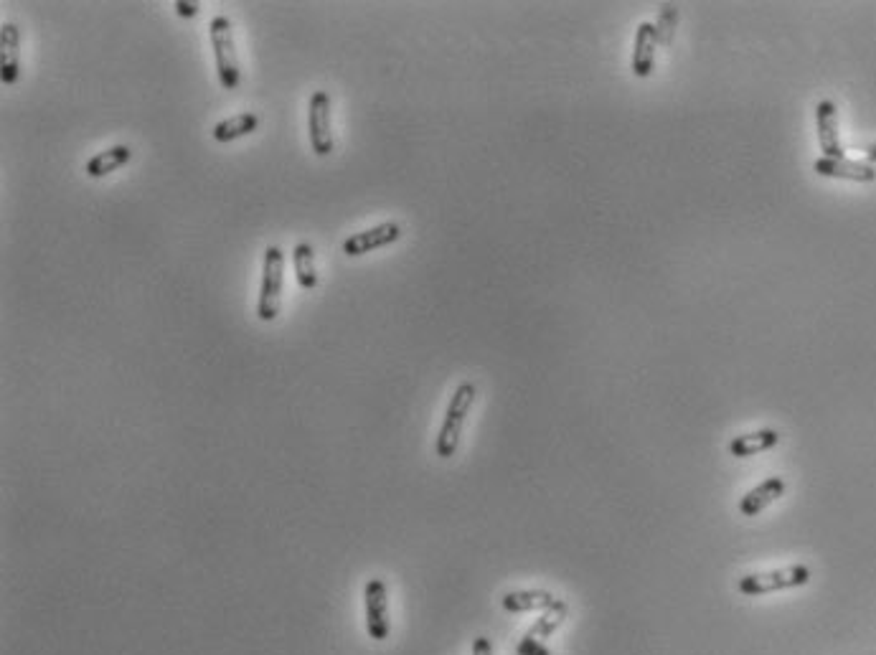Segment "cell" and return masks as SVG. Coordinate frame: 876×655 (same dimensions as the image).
Here are the masks:
<instances>
[{"label":"cell","instance_id":"cell-1","mask_svg":"<svg viewBox=\"0 0 876 655\" xmlns=\"http://www.w3.org/2000/svg\"><path fill=\"white\" fill-rule=\"evenodd\" d=\"M475 397H478V389H475L473 381H463L458 389L452 391L450 404L445 409V419H442L440 435L435 440V452L442 460H450L460 447V437H463L465 419H468L470 409H473Z\"/></svg>","mask_w":876,"mask_h":655},{"label":"cell","instance_id":"cell-2","mask_svg":"<svg viewBox=\"0 0 876 655\" xmlns=\"http://www.w3.org/2000/svg\"><path fill=\"white\" fill-rule=\"evenodd\" d=\"M209 39L216 59V74H219L221 87L234 92L242 82V69H239L237 44H234V28L229 16H214L209 23Z\"/></svg>","mask_w":876,"mask_h":655},{"label":"cell","instance_id":"cell-3","mask_svg":"<svg viewBox=\"0 0 876 655\" xmlns=\"http://www.w3.org/2000/svg\"><path fill=\"white\" fill-rule=\"evenodd\" d=\"M282 282H285V252L280 247H267L262 257V282H259L257 318L272 323L280 315Z\"/></svg>","mask_w":876,"mask_h":655},{"label":"cell","instance_id":"cell-4","mask_svg":"<svg viewBox=\"0 0 876 655\" xmlns=\"http://www.w3.org/2000/svg\"><path fill=\"white\" fill-rule=\"evenodd\" d=\"M810 582V569L803 564H795V567L785 569H772V572L762 574H747V577L739 579V592L742 595H770V592H780V589H793L803 587Z\"/></svg>","mask_w":876,"mask_h":655},{"label":"cell","instance_id":"cell-5","mask_svg":"<svg viewBox=\"0 0 876 655\" xmlns=\"http://www.w3.org/2000/svg\"><path fill=\"white\" fill-rule=\"evenodd\" d=\"M308 135L310 148L318 158H326L333 153V122H331V94L326 89H318L310 97L308 105Z\"/></svg>","mask_w":876,"mask_h":655},{"label":"cell","instance_id":"cell-6","mask_svg":"<svg viewBox=\"0 0 876 655\" xmlns=\"http://www.w3.org/2000/svg\"><path fill=\"white\" fill-rule=\"evenodd\" d=\"M364 615H366V633L376 643H384L392 633V622H389V589H386L384 579H369L364 587Z\"/></svg>","mask_w":876,"mask_h":655},{"label":"cell","instance_id":"cell-7","mask_svg":"<svg viewBox=\"0 0 876 655\" xmlns=\"http://www.w3.org/2000/svg\"><path fill=\"white\" fill-rule=\"evenodd\" d=\"M402 239V226L397 221H384V224H376L366 232H356L343 242V254L346 257H364V254L376 252V249H384L389 244L399 242Z\"/></svg>","mask_w":876,"mask_h":655},{"label":"cell","instance_id":"cell-8","mask_svg":"<svg viewBox=\"0 0 876 655\" xmlns=\"http://www.w3.org/2000/svg\"><path fill=\"white\" fill-rule=\"evenodd\" d=\"M661 44L658 39L656 23L643 21L638 23V31H635V44H633V61H630V69L638 79L651 77L653 64H656V49Z\"/></svg>","mask_w":876,"mask_h":655},{"label":"cell","instance_id":"cell-9","mask_svg":"<svg viewBox=\"0 0 876 655\" xmlns=\"http://www.w3.org/2000/svg\"><path fill=\"white\" fill-rule=\"evenodd\" d=\"M21 74V31L16 23L0 26V79L6 87H13Z\"/></svg>","mask_w":876,"mask_h":655},{"label":"cell","instance_id":"cell-10","mask_svg":"<svg viewBox=\"0 0 876 655\" xmlns=\"http://www.w3.org/2000/svg\"><path fill=\"white\" fill-rule=\"evenodd\" d=\"M813 171L818 176L826 178H843V181H856V183H871L876 181V168L871 163H861V160H849V158H818L813 163Z\"/></svg>","mask_w":876,"mask_h":655},{"label":"cell","instance_id":"cell-11","mask_svg":"<svg viewBox=\"0 0 876 655\" xmlns=\"http://www.w3.org/2000/svg\"><path fill=\"white\" fill-rule=\"evenodd\" d=\"M816 127L818 143H821L823 158H846L841 138H838V115L836 105L831 100H821L816 105Z\"/></svg>","mask_w":876,"mask_h":655},{"label":"cell","instance_id":"cell-12","mask_svg":"<svg viewBox=\"0 0 876 655\" xmlns=\"http://www.w3.org/2000/svg\"><path fill=\"white\" fill-rule=\"evenodd\" d=\"M785 480L783 478H767L760 485L747 493V496L739 501V513L742 516H760L767 506H772L775 501H780V496H785Z\"/></svg>","mask_w":876,"mask_h":655},{"label":"cell","instance_id":"cell-13","mask_svg":"<svg viewBox=\"0 0 876 655\" xmlns=\"http://www.w3.org/2000/svg\"><path fill=\"white\" fill-rule=\"evenodd\" d=\"M130 158H133L130 145H112V148L92 155V158L87 160V166H84V173H87L89 178H105L110 176V173L120 171L122 166H127Z\"/></svg>","mask_w":876,"mask_h":655},{"label":"cell","instance_id":"cell-14","mask_svg":"<svg viewBox=\"0 0 876 655\" xmlns=\"http://www.w3.org/2000/svg\"><path fill=\"white\" fill-rule=\"evenodd\" d=\"M557 597L546 592V589H518V592H508L503 595L501 605L508 612H536V610H551L557 605Z\"/></svg>","mask_w":876,"mask_h":655},{"label":"cell","instance_id":"cell-15","mask_svg":"<svg viewBox=\"0 0 876 655\" xmlns=\"http://www.w3.org/2000/svg\"><path fill=\"white\" fill-rule=\"evenodd\" d=\"M257 127H259V117L254 115V112H239V115L216 122L214 140L216 143H234V140L239 138H247V135L254 133Z\"/></svg>","mask_w":876,"mask_h":655},{"label":"cell","instance_id":"cell-16","mask_svg":"<svg viewBox=\"0 0 876 655\" xmlns=\"http://www.w3.org/2000/svg\"><path fill=\"white\" fill-rule=\"evenodd\" d=\"M780 442V432L777 430H757L750 435H739L729 442V452L734 457H752L760 455V452L772 450V447Z\"/></svg>","mask_w":876,"mask_h":655},{"label":"cell","instance_id":"cell-17","mask_svg":"<svg viewBox=\"0 0 876 655\" xmlns=\"http://www.w3.org/2000/svg\"><path fill=\"white\" fill-rule=\"evenodd\" d=\"M292 267H295V277L303 290H315L318 287V272H315V252L308 242L295 244L292 249Z\"/></svg>","mask_w":876,"mask_h":655},{"label":"cell","instance_id":"cell-18","mask_svg":"<svg viewBox=\"0 0 876 655\" xmlns=\"http://www.w3.org/2000/svg\"><path fill=\"white\" fill-rule=\"evenodd\" d=\"M676 21H678V16H676V11H673V6L663 8V11H661V21L656 23L658 39H661L663 44H668V41H671V34H673V26H676Z\"/></svg>","mask_w":876,"mask_h":655},{"label":"cell","instance_id":"cell-19","mask_svg":"<svg viewBox=\"0 0 876 655\" xmlns=\"http://www.w3.org/2000/svg\"><path fill=\"white\" fill-rule=\"evenodd\" d=\"M176 13L178 16H183V18H193L196 16V13H199V3H193V0H178L176 3Z\"/></svg>","mask_w":876,"mask_h":655},{"label":"cell","instance_id":"cell-20","mask_svg":"<svg viewBox=\"0 0 876 655\" xmlns=\"http://www.w3.org/2000/svg\"><path fill=\"white\" fill-rule=\"evenodd\" d=\"M473 655H493V648H491V640L488 638H478L473 643Z\"/></svg>","mask_w":876,"mask_h":655},{"label":"cell","instance_id":"cell-21","mask_svg":"<svg viewBox=\"0 0 876 655\" xmlns=\"http://www.w3.org/2000/svg\"><path fill=\"white\" fill-rule=\"evenodd\" d=\"M866 155H869V160L871 163H876V145H871L869 150H866Z\"/></svg>","mask_w":876,"mask_h":655}]
</instances>
